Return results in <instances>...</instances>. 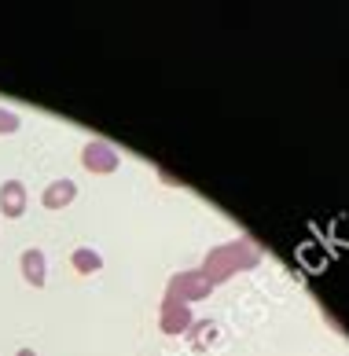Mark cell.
<instances>
[{"mask_svg": "<svg viewBox=\"0 0 349 356\" xmlns=\"http://www.w3.org/2000/svg\"><path fill=\"white\" fill-rule=\"evenodd\" d=\"M22 272H26V280H30L33 286L45 283V257H41V250H26V254H22Z\"/></svg>", "mask_w": 349, "mask_h": 356, "instance_id": "6da1fadb", "label": "cell"}, {"mask_svg": "<svg viewBox=\"0 0 349 356\" xmlns=\"http://www.w3.org/2000/svg\"><path fill=\"white\" fill-rule=\"evenodd\" d=\"M70 199H74V184L70 180H59V184H52V188L45 191V206H63Z\"/></svg>", "mask_w": 349, "mask_h": 356, "instance_id": "7a4b0ae2", "label": "cell"}, {"mask_svg": "<svg viewBox=\"0 0 349 356\" xmlns=\"http://www.w3.org/2000/svg\"><path fill=\"white\" fill-rule=\"evenodd\" d=\"M0 202H4L8 217H19L22 213V188H19V184H8V188L0 191Z\"/></svg>", "mask_w": 349, "mask_h": 356, "instance_id": "3957f363", "label": "cell"}, {"mask_svg": "<svg viewBox=\"0 0 349 356\" xmlns=\"http://www.w3.org/2000/svg\"><path fill=\"white\" fill-rule=\"evenodd\" d=\"M74 265L82 268V272H96V268H100V257H96V254H88V250H77Z\"/></svg>", "mask_w": 349, "mask_h": 356, "instance_id": "277c9868", "label": "cell"}, {"mask_svg": "<svg viewBox=\"0 0 349 356\" xmlns=\"http://www.w3.org/2000/svg\"><path fill=\"white\" fill-rule=\"evenodd\" d=\"M0 133H15V118L11 114H0Z\"/></svg>", "mask_w": 349, "mask_h": 356, "instance_id": "5b68a950", "label": "cell"}, {"mask_svg": "<svg viewBox=\"0 0 349 356\" xmlns=\"http://www.w3.org/2000/svg\"><path fill=\"white\" fill-rule=\"evenodd\" d=\"M19 356H33V353H30V349H22V353H19Z\"/></svg>", "mask_w": 349, "mask_h": 356, "instance_id": "8992f818", "label": "cell"}]
</instances>
